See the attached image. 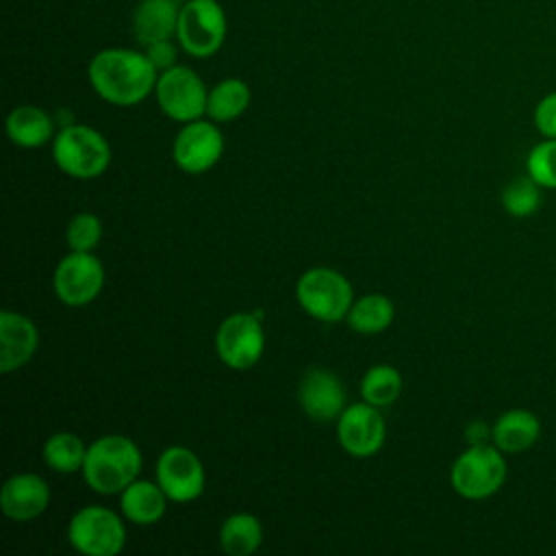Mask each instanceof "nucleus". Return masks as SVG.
<instances>
[{
	"label": "nucleus",
	"instance_id": "1",
	"mask_svg": "<svg viewBox=\"0 0 556 556\" xmlns=\"http://www.w3.org/2000/svg\"><path fill=\"white\" fill-rule=\"evenodd\" d=\"M87 78L93 91L109 104L132 106L154 91L159 70L146 52L130 48H104L89 61Z\"/></svg>",
	"mask_w": 556,
	"mask_h": 556
},
{
	"label": "nucleus",
	"instance_id": "2",
	"mask_svg": "<svg viewBox=\"0 0 556 556\" xmlns=\"http://www.w3.org/2000/svg\"><path fill=\"white\" fill-rule=\"evenodd\" d=\"M141 452L130 437L104 434L87 445L83 463L85 482L100 495H119L141 471Z\"/></svg>",
	"mask_w": 556,
	"mask_h": 556
},
{
	"label": "nucleus",
	"instance_id": "3",
	"mask_svg": "<svg viewBox=\"0 0 556 556\" xmlns=\"http://www.w3.org/2000/svg\"><path fill=\"white\" fill-rule=\"evenodd\" d=\"M52 159L70 178L91 180L106 172L111 146L100 130L85 124H67L52 139Z\"/></svg>",
	"mask_w": 556,
	"mask_h": 556
},
{
	"label": "nucleus",
	"instance_id": "4",
	"mask_svg": "<svg viewBox=\"0 0 556 556\" xmlns=\"http://www.w3.org/2000/svg\"><path fill=\"white\" fill-rule=\"evenodd\" d=\"M295 300L313 319L334 324L348 317L354 304V289L341 271L311 267L295 282Z\"/></svg>",
	"mask_w": 556,
	"mask_h": 556
},
{
	"label": "nucleus",
	"instance_id": "5",
	"mask_svg": "<svg viewBox=\"0 0 556 556\" xmlns=\"http://www.w3.org/2000/svg\"><path fill=\"white\" fill-rule=\"evenodd\" d=\"M226 33V13L217 0H187L180 4L176 39L187 54L195 59L215 54L222 48Z\"/></svg>",
	"mask_w": 556,
	"mask_h": 556
},
{
	"label": "nucleus",
	"instance_id": "6",
	"mask_svg": "<svg viewBox=\"0 0 556 556\" xmlns=\"http://www.w3.org/2000/svg\"><path fill=\"white\" fill-rule=\"evenodd\" d=\"M450 480L454 491L467 500L493 495L506 480V460L500 447L469 445L452 465Z\"/></svg>",
	"mask_w": 556,
	"mask_h": 556
},
{
	"label": "nucleus",
	"instance_id": "7",
	"mask_svg": "<svg viewBox=\"0 0 556 556\" xmlns=\"http://www.w3.org/2000/svg\"><path fill=\"white\" fill-rule=\"evenodd\" d=\"M70 545L85 556H115L124 549L126 526L104 506H85L67 523Z\"/></svg>",
	"mask_w": 556,
	"mask_h": 556
},
{
	"label": "nucleus",
	"instance_id": "8",
	"mask_svg": "<svg viewBox=\"0 0 556 556\" xmlns=\"http://www.w3.org/2000/svg\"><path fill=\"white\" fill-rule=\"evenodd\" d=\"M154 93L161 111L174 122L187 124L206 115L208 89L200 74L187 65L159 72Z\"/></svg>",
	"mask_w": 556,
	"mask_h": 556
},
{
	"label": "nucleus",
	"instance_id": "9",
	"mask_svg": "<svg viewBox=\"0 0 556 556\" xmlns=\"http://www.w3.org/2000/svg\"><path fill=\"white\" fill-rule=\"evenodd\" d=\"M215 350L219 361L230 369L243 371L254 367L265 350V332L258 315H252V313L228 315L217 328Z\"/></svg>",
	"mask_w": 556,
	"mask_h": 556
},
{
	"label": "nucleus",
	"instance_id": "10",
	"mask_svg": "<svg viewBox=\"0 0 556 556\" xmlns=\"http://www.w3.org/2000/svg\"><path fill=\"white\" fill-rule=\"evenodd\" d=\"M54 293L67 306L93 302L104 287V267L93 252H70L54 269Z\"/></svg>",
	"mask_w": 556,
	"mask_h": 556
},
{
	"label": "nucleus",
	"instance_id": "11",
	"mask_svg": "<svg viewBox=\"0 0 556 556\" xmlns=\"http://www.w3.org/2000/svg\"><path fill=\"white\" fill-rule=\"evenodd\" d=\"M156 482L172 502H193L204 493L202 460L185 445H169L156 458Z\"/></svg>",
	"mask_w": 556,
	"mask_h": 556
},
{
	"label": "nucleus",
	"instance_id": "12",
	"mask_svg": "<svg viewBox=\"0 0 556 556\" xmlns=\"http://www.w3.org/2000/svg\"><path fill=\"white\" fill-rule=\"evenodd\" d=\"M224 152V135L217 128V122L208 119H193L187 122L172 148L174 163L187 174H204L208 172Z\"/></svg>",
	"mask_w": 556,
	"mask_h": 556
},
{
	"label": "nucleus",
	"instance_id": "13",
	"mask_svg": "<svg viewBox=\"0 0 556 556\" xmlns=\"http://www.w3.org/2000/svg\"><path fill=\"white\" fill-rule=\"evenodd\" d=\"M387 437L384 419L378 406L363 402L348 404L337 417V439L341 447L356 458L374 456Z\"/></svg>",
	"mask_w": 556,
	"mask_h": 556
},
{
	"label": "nucleus",
	"instance_id": "14",
	"mask_svg": "<svg viewBox=\"0 0 556 556\" xmlns=\"http://www.w3.org/2000/svg\"><path fill=\"white\" fill-rule=\"evenodd\" d=\"M298 402L306 417L319 424H328L343 413L345 389L332 371L324 367H311L298 384Z\"/></svg>",
	"mask_w": 556,
	"mask_h": 556
},
{
	"label": "nucleus",
	"instance_id": "15",
	"mask_svg": "<svg viewBox=\"0 0 556 556\" xmlns=\"http://www.w3.org/2000/svg\"><path fill=\"white\" fill-rule=\"evenodd\" d=\"M50 504V486L37 473H15L0 489V510L13 521H30Z\"/></svg>",
	"mask_w": 556,
	"mask_h": 556
},
{
	"label": "nucleus",
	"instance_id": "16",
	"mask_svg": "<svg viewBox=\"0 0 556 556\" xmlns=\"http://www.w3.org/2000/svg\"><path fill=\"white\" fill-rule=\"evenodd\" d=\"M39 348V330L30 317L15 311L0 313V371L24 367Z\"/></svg>",
	"mask_w": 556,
	"mask_h": 556
},
{
	"label": "nucleus",
	"instance_id": "17",
	"mask_svg": "<svg viewBox=\"0 0 556 556\" xmlns=\"http://www.w3.org/2000/svg\"><path fill=\"white\" fill-rule=\"evenodd\" d=\"M167 500L159 482L137 478L119 493V508L130 523L152 526L165 515Z\"/></svg>",
	"mask_w": 556,
	"mask_h": 556
},
{
	"label": "nucleus",
	"instance_id": "18",
	"mask_svg": "<svg viewBox=\"0 0 556 556\" xmlns=\"http://www.w3.org/2000/svg\"><path fill=\"white\" fill-rule=\"evenodd\" d=\"M180 4L172 0H143L132 13V35L148 46L161 39L176 37Z\"/></svg>",
	"mask_w": 556,
	"mask_h": 556
},
{
	"label": "nucleus",
	"instance_id": "19",
	"mask_svg": "<svg viewBox=\"0 0 556 556\" xmlns=\"http://www.w3.org/2000/svg\"><path fill=\"white\" fill-rule=\"evenodd\" d=\"M7 135L20 148H41L54 139V119L35 104H20L7 115Z\"/></svg>",
	"mask_w": 556,
	"mask_h": 556
},
{
	"label": "nucleus",
	"instance_id": "20",
	"mask_svg": "<svg viewBox=\"0 0 556 556\" xmlns=\"http://www.w3.org/2000/svg\"><path fill=\"white\" fill-rule=\"evenodd\" d=\"M541 434V424L539 419L523 408H515V410H506L504 415L497 417V421L491 428V439L495 443V447H500L502 452H523L528 447L534 445V441Z\"/></svg>",
	"mask_w": 556,
	"mask_h": 556
},
{
	"label": "nucleus",
	"instance_id": "21",
	"mask_svg": "<svg viewBox=\"0 0 556 556\" xmlns=\"http://www.w3.org/2000/svg\"><path fill=\"white\" fill-rule=\"evenodd\" d=\"M250 100H252V93L248 83L235 76L224 78L208 89L206 117L217 124L232 122L245 113V109L250 106Z\"/></svg>",
	"mask_w": 556,
	"mask_h": 556
},
{
	"label": "nucleus",
	"instance_id": "22",
	"mask_svg": "<svg viewBox=\"0 0 556 556\" xmlns=\"http://www.w3.org/2000/svg\"><path fill=\"white\" fill-rule=\"evenodd\" d=\"M263 543V526L252 513H235L219 526V547L228 556H250Z\"/></svg>",
	"mask_w": 556,
	"mask_h": 556
},
{
	"label": "nucleus",
	"instance_id": "23",
	"mask_svg": "<svg viewBox=\"0 0 556 556\" xmlns=\"http://www.w3.org/2000/svg\"><path fill=\"white\" fill-rule=\"evenodd\" d=\"M393 302L382 293H367L350 306L348 326L358 334H378L387 330L393 321Z\"/></svg>",
	"mask_w": 556,
	"mask_h": 556
},
{
	"label": "nucleus",
	"instance_id": "24",
	"mask_svg": "<svg viewBox=\"0 0 556 556\" xmlns=\"http://www.w3.org/2000/svg\"><path fill=\"white\" fill-rule=\"evenodd\" d=\"M43 463L56 473H76L83 469L87 445L74 432H54L43 443Z\"/></svg>",
	"mask_w": 556,
	"mask_h": 556
},
{
	"label": "nucleus",
	"instance_id": "25",
	"mask_svg": "<svg viewBox=\"0 0 556 556\" xmlns=\"http://www.w3.org/2000/svg\"><path fill=\"white\" fill-rule=\"evenodd\" d=\"M402 393V374L393 365H374L361 380V397L378 408L393 404Z\"/></svg>",
	"mask_w": 556,
	"mask_h": 556
},
{
	"label": "nucleus",
	"instance_id": "26",
	"mask_svg": "<svg viewBox=\"0 0 556 556\" xmlns=\"http://www.w3.org/2000/svg\"><path fill=\"white\" fill-rule=\"evenodd\" d=\"M539 182H534L530 176H521L510 180L502 191V206L506 213L515 217H528L532 215L541 204V191Z\"/></svg>",
	"mask_w": 556,
	"mask_h": 556
},
{
	"label": "nucleus",
	"instance_id": "27",
	"mask_svg": "<svg viewBox=\"0 0 556 556\" xmlns=\"http://www.w3.org/2000/svg\"><path fill=\"white\" fill-rule=\"evenodd\" d=\"M102 239V222L93 213H78L67 222L65 241L74 252H93Z\"/></svg>",
	"mask_w": 556,
	"mask_h": 556
},
{
	"label": "nucleus",
	"instance_id": "28",
	"mask_svg": "<svg viewBox=\"0 0 556 556\" xmlns=\"http://www.w3.org/2000/svg\"><path fill=\"white\" fill-rule=\"evenodd\" d=\"M528 176L541 187L556 189V139L534 146L526 161Z\"/></svg>",
	"mask_w": 556,
	"mask_h": 556
},
{
	"label": "nucleus",
	"instance_id": "29",
	"mask_svg": "<svg viewBox=\"0 0 556 556\" xmlns=\"http://www.w3.org/2000/svg\"><path fill=\"white\" fill-rule=\"evenodd\" d=\"M534 124L541 135L556 139V91L547 93L534 109Z\"/></svg>",
	"mask_w": 556,
	"mask_h": 556
},
{
	"label": "nucleus",
	"instance_id": "30",
	"mask_svg": "<svg viewBox=\"0 0 556 556\" xmlns=\"http://www.w3.org/2000/svg\"><path fill=\"white\" fill-rule=\"evenodd\" d=\"M143 52L159 72L169 70L172 65H176V46L172 43V39H161V41L148 43Z\"/></svg>",
	"mask_w": 556,
	"mask_h": 556
},
{
	"label": "nucleus",
	"instance_id": "31",
	"mask_svg": "<svg viewBox=\"0 0 556 556\" xmlns=\"http://www.w3.org/2000/svg\"><path fill=\"white\" fill-rule=\"evenodd\" d=\"M489 428L482 424V421H473L467 426V441L469 445H482L486 443V437H489Z\"/></svg>",
	"mask_w": 556,
	"mask_h": 556
},
{
	"label": "nucleus",
	"instance_id": "32",
	"mask_svg": "<svg viewBox=\"0 0 556 556\" xmlns=\"http://www.w3.org/2000/svg\"><path fill=\"white\" fill-rule=\"evenodd\" d=\"M172 2H176V4H182V2H187V0H172Z\"/></svg>",
	"mask_w": 556,
	"mask_h": 556
}]
</instances>
